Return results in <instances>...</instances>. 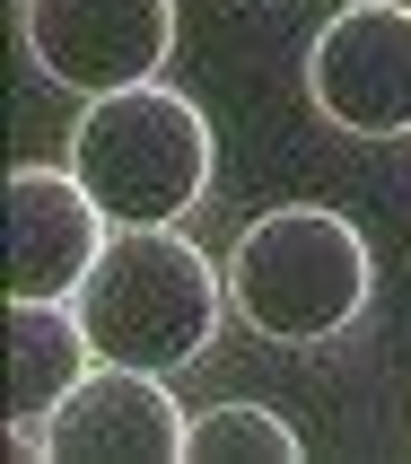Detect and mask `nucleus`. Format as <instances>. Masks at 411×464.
I'll list each match as a JSON object with an SVG mask.
<instances>
[{
	"instance_id": "f257e3e1",
	"label": "nucleus",
	"mask_w": 411,
	"mask_h": 464,
	"mask_svg": "<svg viewBox=\"0 0 411 464\" xmlns=\"http://www.w3.org/2000/svg\"><path fill=\"white\" fill-rule=\"evenodd\" d=\"M79 324L97 342V360L176 377L219 342V307H228V272L193 246L184 228H114L97 272L79 281Z\"/></svg>"
},
{
	"instance_id": "f03ea898",
	"label": "nucleus",
	"mask_w": 411,
	"mask_h": 464,
	"mask_svg": "<svg viewBox=\"0 0 411 464\" xmlns=\"http://www.w3.org/2000/svg\"><path fill=\"white\" fill-rule=\"evenodd\" d=\"M71 176L97 193L114 228H176L210 193V114L167 79L88 97L71 131Z\"/></svg>"
},
{
	"instance_id": "7ed1b4c3",
	"label": "nucleus",
	"mask_w": 411,
	"mask_h": 464,
	"mask_svg": "<svg viewBox=\"0 0 411 464\" xmlns=\"http://www.w3.org/2000/svg\"><path fill=\"white\" fill-rule=\"evenodd\" d=\"M368 289H377L368 237L341 210H315V202L263 210L228 255V298L263 342H333V334H350L368 315Z\"/></svg>"
},
{
	"instance_id": "20e7f679",
	"label": "nucleus",
	"mask_w": 411,
	"mask_h": 464,
	"mask_svg": "<svg viewBox=\"0 0 411 464\" xmlns=\"http://www.w3.org/2000/svg\"><path fill=\"white\" fill-rule=\"evenodd\" d=\"M307 97L350 140H411V0H350L307 44Z\"/></svg>"
},
{
	"instance_id": "39448f33",
	"label": "nucleus",
	"mask_w": 411,
	"mask_h": 464,
	"mask_svg": "<svg viewBox=\"0 0 411 464\" xmlns=\"http://www.w3.org/2000/svg\"><path fill=\"white\" fill-rule=\"evenodd\" d=\"M26 53L79 97L140 88L176 53V0H26Z\"/></svg>"
},
{
	"instance_id": "423d86ee",
	"label": "nucleus",
	"mask_w": 411,
	"mask_h": 464,
	"mask_svg": "<svg viewBox=\"0 0 411 464\" xmlns=\"http://www.w3.org/2000/svg\"><path fill=\"white\" fill-rule=\"evenodd\" d=\"M44 447L53 464H184L193 412L167 394V377L97 360L71 386V403L44 420Z\"/></svg>"
},
{
	"instance_id": "0eeeda50",
	"label": "nucleus",
	"mask_w": 411,
	"mask_h": 464,
	"mask_svg": "<svg viewBox=\"0 0 411 464\" xmlns=\"http://www.w3.org/2000/svg\"><path fill=\"white\" fill-rule=\"evenodd\" d=\"M105 246H114V219L71 167L9 176V298H79Z\"/></svg>"
},
{
	"instance_id": "6e6552de",
	"label": "nucleus",
	"mask_w": 411,
	"mask_h": 464,
	"mask_svg": "<svg viewBox=\"0 0 411 464\" xmlns=\"http://www.w3.org/2000/svg\"><path fill=\"white\" fill-rule=\"evenodd\" d=\"M97 368V342L71 298H9V439H44V420Z\"/></svg>"
},
{
	"instance_id": "1a4fd4ad",
	"label": "nucleus",
	"mask_w": 411,
	"mask_h": 464,
	"mask_svg": "<svg viewBox=\"0 0 411 464\" xmlns=\"http://www.w3.org/2000/svg\"><path fill=\"white\" fill-rule=\"evenodd\" d=\"M298 456H307V439L281 412H263V403L193 412V447H184V464H298Z\"/></svg>"
}]
</instances>
